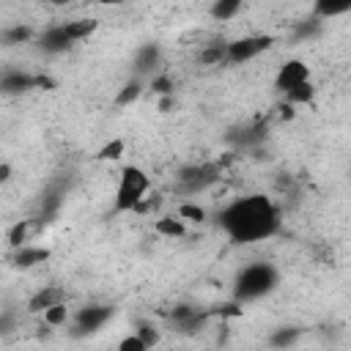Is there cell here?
<instances>
[{
	"label": "cell",
	"mask_w": 351,
	"mask_h": 351,
	"mask_svg": "<svg viewBox=\"0 0 351 351\" xmlns=\"http://www.w3.org/2000/svg\"><path fill=\"white\" fill-rule=\"evenodd\" d=\"M217 228L233 244H255L280 233L282 214L269 195H241L217 211Z\"/></svg>",
	"instance_id": "1"
},
{
	"label": "cell",
	"mask_w": 351,
	"mask_h": 351,
	"mask_svg": "<svg viewBox=\"0 0 351 351\" xmlns=\"http://www.w3.org/2000/svg\"><path fill=\"white\" fill-rule=\"evenodd\" d=\"M277 285H280V271L274 263H269V261L247 263L233 277V302L236 304L258 302V299L274 293Z\"/></svg>",
	"instance_id": "2"
},
{
	"label": "cell",
	"mask_w": 351,
	"mask_h": 351,
	"mask_svg": "<svg viewBox=\"0 0 351 351\" xmlns=\"http://www.w3.org/2000/svg\"><path fill=\"white\" fill-rule=\"evenodd\" d=\"M151 192V178L143 167L137 165H123L121 176H118V189H115V200H112V214H126L134 211L145 195Z\"/></svg>",
	"instance_id": "3"
},
{
	"label": "cell",
	"mask_w": 351,
	"mask_h": 351,
	"mask_svg": "<svg viewBox=\"0 0 351 351\" xmlns=\"http://www.w3.org/2000/svg\"><path fill=\"white\" fill-rule=\"evenodd\" d=\"M222 176V165L219 162H192V165H181L176 170V178H173V189L184 197H192V195H200L206 192L211 184H217Z\"/></svg>",
	"instance_id": "4"
},
{
	"label": "cell",
	"mask_w": 351,
	"mask_h": 351,
	"mask_svg": "<svg viewBox=\"0 0 351 351\" xmlns=\"http://www.w3.org/2000/svg\"><path fill=\"white\" fill-rule=\"evenodd\" d=\"M115 315L112 304H85L69 318V335L71 337H90Z\"/></svg>",
	"instance_id": "5"
},
{
	"label": "cell",
	"mask_w": 351,
	"mask_h": 351,
	"mask_svg": "<svg viewBox=\"0 0 351 351\" xmlns=\"http://www.w3.org/2000/svg\"><path fill=\"white\" fill-rule=\"evenodd\" d=\"M271 44H274V38H271V36H263V33L233 38V41L225 44V63H230V66H244V63L255 60L261 52H266Z\"/></svg>",
	"instance_id": "6"
},
{
	"label": "cell",
	"mask_w": 351,
	"mask_h": 351,
	"mask_svg": "<svg viewBox=\"0 0 351 351\" xmlns=\"http://www.w3.org/2000/svg\"><path fill=\"white\" fill-rule=\"evenodd\" d=\"M302 82H310V66H307L304 60H299V58L285 60V63L277 69V74H274V88H277L282 96H285L288 90L299 88Z\"/></svg>",
	"instance_id": "7"
},
{
	"label": "cell",
	"mask_w": 351,
	"mask_h": 351,
	"mask_svg": "<svg viewBox=\"0 0 351 351\" xmlns=\"http://www.w3.org/2000/svg\"><path fill=\"white\" fill-rule=\"evenodd\" d=\"M208 315H211V313L197 310L195 304H176V307L170 310V321H173V326H176L181 335H195V332H200L203 324L208 321Z\"/></svg>",
	"instance_id": "8"
},
{
	"label": "cell",
	"mask_w": 351,
	"mask_h": 351,
	"mask_svg": "<svg viewBox=\"0 0 351 351\" xmlns=\"http://www.w3.org/2000/svg\"><path fill=\"white\" fill-rule=\"evenodd\" d=\"M38 88V74H30L25 69H3L0 71V93L3 96H19Z\"/></svg>",
	"instance_id": "9"
},
{
	"label": "cell",
	"mask_w": 351,
	"mask_h": 351,
	"mask_svg": "<svg viewBox=\"0 0 351 351\" xmlns=\"http://www.w3.org/2000/svg\"><path fill=\"white\" fill-rule=\"evenodd\" d=\"M36 44H38V49H41L44 55H60V52H66V49H71V47H74V41L69 38V30H66V25H63V22L44 27V30L38 33Z\"/></svg>",
	"instance_id": "10"
},
{
	"label": "cell",
	"mask_w": 351,
	"mask_h": 351,
	"mask_svg": "<svg viewBox=\"0 0 351 351\" xmlns=\"http://www.w3.org/2000/svg\"><path fill=\"white\" fill-rule=\"evenodd\" d=\"M162 63V47L156 41H148L143 47H137L134 58H132V66H134V77H145V74H154L156 66Z\"/></svg>",
	"instance_id": "11"
},
{
	"label": "cell",
	"mask_w": 351,
	"mask_h": 351,
	"mask_svg": "<svg viewBox=\"0 0 351 351\" xmlns=\"http://www.w3.org/2000/svg\"><path fill=\"white\" fill-rule=\"evenodd\" d=\"M228 140L239 148H258L266 140V123H247L241 129H233L228 134Z\"/></svg>",
	"instance_id": "12"
},
{
	"label": "cell",
	"mask_w": 351,
	"mask_h": 351,
	"mask_svg": "<svg viewBox=\"0 0 351 351\" xmlns=\"http://www.w3.org/2000/svg\"><path fill=\"white\" fill-rule=\"evenodd\" d=\"M49 255H52V252H49L47 247L25 244V247H19V250L11 252V266H16V269H33V266L49 261Z\"/></svg>",
	"instance_id": "13"
},
{
	"label": "cell",
	"mask_w": 351,
	"mask_h": 351,
	"mask_svg": "<svg viewBox=\"0 0 351 351\" xmlns=\"http://www.w3.org/2000/svg\"><path fill=\"white\" fill-rule=\"evenodd\" d=\"M302 326H296V324H285V326H277V329H271V335H269V348H274V351H288V348H293L299 340H302Z\"/></svg>",
	"instance_id": "14"
},
{
	"label": "cell",
	"mask_w": 351,
	"mask_h": 351,
	"mask_svg": "<svg viewBox=\"0 0 351 351\" xmlns=\"http://www.w3.org/2000/svg\"><path fill=\"white\" fill-rule=\"evenodd\" d=\"M60 302H63V288L60 285H44L27 299V313H44L47 307L60 304Z\"/></svg>",
	"instance_id": "15"
},
{
	"label": "cell",
	"mask_w": 351,
	"mask_h": 351,
	"mask_svg": "<svg viewBox=\"0 0 351 351\" xmlns=\"http://www.w3.org/2000/svg\"><path fill=\"white\" fill-rule=\"evenodd\" d=\"M143 90H145V82L140 80V77H132V80H126L121 88H118V93H115V107H132L140 96H143Z\"/></svg>",
	"instance_id": "16"
},
{
	"label": "cell",
	"mask_w": 351,
	"mask_h": 351,
	"mask_svg": "<svg viewBox=\"0 0 351 351\" xmlns=\"http://www.w3.org/2000/svg\"><path fill=\"white\" fill-rule=\"evenodd\" d=\"M33 27L30 25H8V27H3L0 30V47H19V44H27V41H33Z\"/></svg>",
	"instance_id": "17"
},
{
	"label": "cell",
	"mask_w": 351,
	"mask_h": 351,
	"mask_svg": "<svg viewBox=\"0 0 351 351\" xmlns=\"http://www.w3.org/2000/svg\"><path fill=\"white\" fill-rule=\"evenodd\" d=\"M351 11V0H337V3H332V0H318L315 5H313V16L318 19V22H326V19H332V16H343V14H348Z\"/></svg>",
	"instance_id": "18"
},
{
	"label": "cell",
	"mask_w": 351,
	"mask_h": 351,
	"mask_svg": "<svg viewBox=\"0 0 351 351\" xmlns=\"http://www.w3.org/2000/svg\"><path fill=\"white\" fill-rule=\"evenodd\" d=\"M154 233L162 236V239H181L186 233V228L178 217H156L154 219Z\"/></svg>",
	"instance_id": "19"
},
{
	"label": "cell",
	"mask_w": 351,
	"mask_h": 351,
	"mask_svg": "<svg viewBox=\"0 0 351 351\" xmlns=\"http://www.w3.org/2000/svg\"><path fill=\"white\" fill-rule=\"evenodd\" d=\"M63 25H66V30H69V38H71L74 44H80V41H85L88 36L96 33L99 19H69V22H63Z\"/></svg>",
	"instance_id": "20"
},
{
	"label": "cell",
	"mask_w": 351,
	"mask_h": 351,
	"mask_svg": "<svg viewBox=\"0 0 351 351\" xmlns=\"http://www.w3.org/2000/svg\"><path fill=\"white\" fill-rule=\"evenodd\" d=\"M241 0H217V3H211V8H208V14L217 19V22H228V19H233V16H239L241 14Z\"/></svg>",
	"instance_id": "21"
},
{
	"label": "cell",
	"mask_w": 351,
	"mask_h": 351,
	"mask_svg": "<svg viewBox=\"0 0 351 351\" xmlns=\"http://www.w3.org/2000/svg\"><path fill=\"white\" fill-rule=\"evenodd\" d=\"M41 318H44V326H49V329H58V326H66V324H69L71 313H69L66 302H60V304H52V307H47V310L41 313Z\"/></svg>",
	"instance_id": "22"
},
{
	"label": "cell",
	"mask_w": 351,
	"mask_h": 351,
	"mask_svg": "<svg viewBox=\"0 0 351 351\" xmlns=\"http://www.w3.org/2000/svg\"><path fill=\"white\" fill-rule=\"evenodd\" d=\"M225 44L228 41H214V44H208V47H203L200 49V63L203 66H219V63H225Z\"/></svg>",
	"instance_id": "23"
},
{
	"label": "cell",
	"mask_w": 351,
	"mask_h": 351,
	"mask_svg": "<svg viewBox=\"0 0 351 351\" xmlns=\"http://www.w3.org/2000/svg\"><path fill=\"white\" fill-rule=\"evenodd\" d=\"M313 99H315L313 82H302L299 88H293V90L285 93V104H291V107H296V104H313Z\"/></svg>",
	"instance_id": "24"
},
{
	"label": "cell",
	"mask_w": 351,
	"mask_h": 351,
	"mask_svg": "<svg viewBox=\"0 0 351 351\" xmlns=\"http://www.w3.org/2000/svg\"><path fill=\"white\" fill-rule=\"evenodd\" d=\"M27 233H30V219H19V222H14L11 228H8V247L11 250H19V247H25L27 244Z\"/></svg>",
	"instance_id": "25"
},
{
	"label": "cell",
	"mask_w": 351,
	"mask_h": 351,
	"mask_svg": "<svg viewBox=\"0 0 351 351\" xmlns=\"http://www.w3.org/2000/svg\"><path fill=\"white\" fill-rule=\"evenodd\" d=\"M123 151H126V143H123L121 137H115V140L104 143V145L96 151V162H115V159L123 156Z\"/></svg>",
	"instance_id": "26"
},
{
	"label": "cell",
	"mask_w": 351,
	"mask_h": 351,
	"mask_svg": "<svg viewBox=\"0 0 351 351\" xmlns=\"http://www.w3.org/2000/svg\"><path fill=\"white\" fill-rule=\"evenodd\" d=\"M176 217H178L181 222H203V219H206V208L197 206V203H192V200H184V203H178Z\"/></svg>",
	"instance_id": "27"
},
{
	"label": "cell",
	"mask_w": 351,
	"mask_h": 351,
	"mask_svg": "<svg viewBox=\"0 0 351 351\" xmlns=\"http://www.w3.org/2000/svg\"><path fill=\"white\" fill-rule=\"evenodd\" d=\"M315 36H321V22L315 16L302 19V22L293 25V38L296 41H307V38H315Z\"/></svg>",
	"instance_id": "28"
},
{
	"label": "cell",
	"mask_w": 351,
	"mask_h": 351,
	"mask_svg": "<svg viewBox=\"0 0 351 351\" xmlns=\"http://www.w3.org/2000/svg\"><path fill=\"white\" fill-rule=\"evenodd\" d=\"M134 335L151 348V346H156L159 343V332H156V326L151 324V321H137V329H134Z\"/></svg>",
	"instance_id": "29"
},
{
	"label": "cell",
	"mask_w": 351,
	"mask_h": 351,
	"mask_svg": "<svg viewBox=\"0 0 351 351\" xmlns=\"http://www.w3.org/2000/svg\"><path fill=\"white\" fill-rule=\"evenodd\" d=\"M173 80H170V74H154L151 77V90L156 93V96H173Z\"/></svg>",
	"instance_id": "30"
},
{
	"label": "cell",
	"mask_w": 351,
	"mask_h": 351,
	"mask_svg": "<svg viewBox=\"0 0 351 351\" xmlns=\"http://www.w3.org/2000/svg\"><path fill=\"white\" fill-rule=\"evenodd\" d=\"M115 351H148V346H145V343L132 332V335H126V337L118 343V348H115Z\"/></svg>",
	"instance_id": "31"
},
{
	"label": "cell",
	"mask_w": 351,
	"mask_h": 351,
	"mask_svg": "<svg viewBox=\"0 0 351 351\" xmlns=\"http://www.w3.org/2000/svg\"><path fill=\"white\" fill-rule=\"evenodd\" d=\"M16 329V310H0V335H11Z\"/></svg>",
	"instance_id": "32"
},
{
	"label": "cell",
	"mask_w": 351,
	"mask_h": 351,
	"mask_svg": "<svg viewBox=\"0 0 351 351\" xmlns=\"http://www.w3.org/2000/svg\"><path fill=\"white\" fill-rule=\"evenodd\" d=\"M11 176H14V167H11L8 162H0V184L11 181Z\"/></svg>",
	"instance_id": "33"
},
{
	"label": "cell",
	"mask_w": 351,
	"mask_h": 351,
	"mask_svg": "<svg viewBox=\"0 0 351 351\" xmlns=\"http://www.w3.org/2000/svg\"><path fill=\"white\" fill-rule=\"evenodd\" d=\"M280 110H282V112H280V118H282V121H291V118L296 115V110H293L291 104H285V101H282V107H280Z\"/></svg>",
	"instance_id": "34"
},
{
	"label": "cell",
	"mask_w": 351,
	"mask_h": 351,
	"mask_svg": "<svg viewBox=\"0 0 351 351\" xmlns=\"http://www.w3.org/2000/svg\"><path fill=\"white\" fill-rule=\"evenodd\" d=\"M173 101H176L173 96H162V99H159V110H162V112H170V107H173Z\"/></svg>",
	"instance_id": "35"
}]
</instances>
